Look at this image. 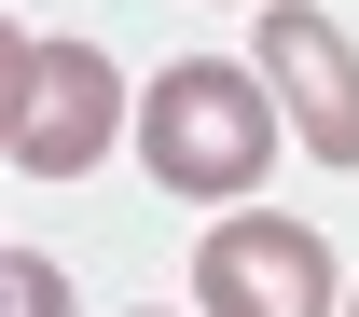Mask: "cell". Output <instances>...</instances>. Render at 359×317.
Segmentation results:
<instances>
[{
  "label": "cell",
  "instance_id": "obj_1",
  "mask_svg": "<svg viewBox=\"0 0 359 317\" xmlns=\"http://www.w3.org/2000/svg\"><path fill=\"white\" fill-rule=\"evenodd\" d=\"M276 138H290V97L263 69H235V55H166L152 97H138V152H152V180L194 193V207H235V193L276 166Z\"/></svg>",
  "mask_w": 359,
  "mask_h": 317
},
{
  "label": "cell",
  "instance_id": "obj_2",
  "mask_svg": "<svg viewBox=\"0 0 359 317\" xmlns=\"http://www.w3.org/2000/svg\"><path fill=\"white\" fill-rule=\"evenodd\" d=\"M0 152H14V180H83L97 152L125 138V69L97 42H42V28H14L0 55Z\"/></svg>",
  "mask_w": 359,
  "mask_h": 317
},
{
  "label": "cell",
  "instance_id": "obj_3",
  "mask_svg": "<svg viewBox=\"0 0 359 317\" xmlns=\"http://www.w3.org/2000/svg\"><path fill=\"white\" fill-rule=\"evenodd\" d=\"M194 317H346L332 234H318V221H290V207L208 221V248H194Z\"/></svg>",
  "mask_w": 359,
  "mask_h": 317
},
{
  "label": "cell",
  "instance_id": "obj_4",
  "mask_svg": "<svg viewBox=\"0 0 359 317\" xmlns=\"http://www.w3.org/2000/svg\"><path fill=\"white\" fill-rule=\"evenodd\" d=\"M263 83L290 97V138L318 166H359V42L318 0H263Z\"/></svg>",
  "mask_w": 359,
  "mask_h": 317
},
{
  "label": "cell",
  "instance_id": "obj_5",
  "mask_svg": "<svg viewBox=\"0 0 359 317\" xmlns=\"http://www.w3.org/2000/svg\"><path fill=\"white\" fill-rule=\"evenodd\" d=\"M0 304L14 317H69V276H55L42 248H14V262H0Z\"/></svg>",
  "mask_w": 359,
  "mask_h": 317
},
{
  "label": "cell",
  "instance_id": "obj_6",
  "mask_svg": "<svg viewBox=\"0 0 359 317\" xmlns=\"http://www.w3.org/2000/svg\"><path fill=\"white\" fill-rule=\"evenodd\" d=\"M346 317H359V290H346Z\"/></svg>",
  "mask_w": 359,
  "mask_h": 317
},
{
  "label": "cell",
  "instance_id": "obj_7",
  "mask_svg": "<svg viewBox=\"0 0 359 317\" xmlns=\"http://www.w3.org/2000/svg\"><path fill=\"white\" fill-rule=\"evenodd\" d=\"M249 14H263V0H249Z\"/></svg>",
  "mask_w": 359,
  "mask_h": 317
},
{
  "label": "cell",
  "instance_id": "obj_8",
  "mask_svg": "<svg viewBox=\"0 0 359 317\" xmlns=\"http://www.w3.org/2000/svg\"><path fill=\"white\" fill-rule=\"evenodd\" d=\"M152 317H166V304H152Z\"/></svg>",
  "mask_w": 359,
  "mask_h": 317
}]
</instances>
